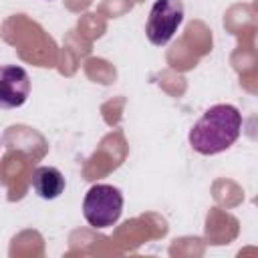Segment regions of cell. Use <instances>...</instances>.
Returning <instances> with one entry per match:
<instances>
[{
  "label": "cell",
  "instance_id": "1",
  "mask_svg": "<svg viewBox=\"0 0 258 258\" xmlns=\"http://www.w3.org/2000/svg\"><path fill=\"white\" fill-rule=\"evenodd\" d=\"M242 129V115L234 105L220 103L210 107L189 129L187 141L202 155H216L236 143Z\"/></svg>",
  "mask_w": 258,
  "mask_h": 258
},
{
  "label": "cell",
  "instance_id": "2",
  "mask_svg": "<svg viewBox=\"0 0 258 258\" xmlns=\"http://www.w3.org/2000/svg\"><path fill=\"white\" fill-rule=\"evenodd\" d=\"M123 212V194L109 183H95L83 200V216L93 228H111Z\"/></svg>",
  "mask_w": 258,
  "mask_h": 258
},
{
  "label": "cell",
  "instance_id": "3",
  "mask_svg": "<svg viewBox=\"0 0 258 258\" xmlns=\"http://www.w3.org/2000/svg\"><path fill=\"white\" fill-rule=\"evenodd\" d=\"M181 22H183L181 0H155L147 16L145 34L151 44L163 46L173 38Z\"/></svg>",
  "mask_w": 258,
  "mask_h": 258
},
{
  "label": "cell",
  "instance_id": "4",
  "mask_svg": "<svg viewBox=\"0 0 258 258\" xmlns=\"http://www.w3.org/2000/svg\"><path fill=\"white\" fill-rule=\"evenodd\" d=\"M30 95L28 73L18 64H4L0 69V105L14 109L26 103Z\"/></svg>",
  "mask_w": 258,
  "mask_h": 258
},
{
  "label": "cell",
  "instance_id": "5",
  "mask_svg": "<svg viewBox=\"0 0 258 258\" xmlns=\"http://www.w3.org/2000/svg\"><path fill=\"white\" fill-rule=\"evenodd\" d=\"M32 189L36 191L38 198L42 200H56L62 191H64V175L60 173V169L52 167V165H40L32 171L30 177Z\"/></svg>",
  "mask_w": 258,
  "mask_h": 258
}]
</instances>
